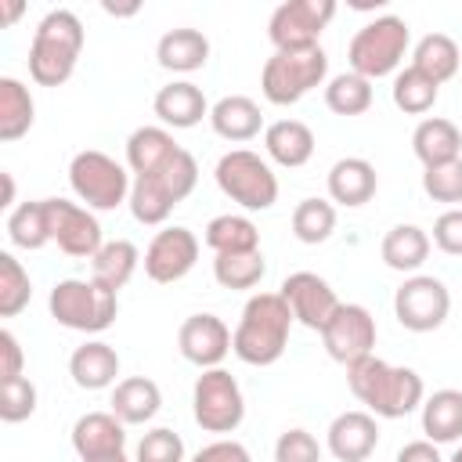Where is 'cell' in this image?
Returning <instances> with one entry per match:
<instances>
[{"mask_svg": "<svg viewBox=\"0 0 462 462\" xmlns=\"http://www.w3.org/2000/svg\"><path fill=\"white\" fill-rule=\"evenodd\" d=\"M346 383H350V393L379 419H404L422 404V393H426L422 375L415 368L390 365L375 354L346 365Z\"/></svg>", "mask_w": 462, "mask_h": 462, "instance_id": "cell-1", "label": "cell"}, {"mask_svg": "<svg viewBox=\"0 0 462 462\" xmlns=\"http://www.w3.org/2000/svg\"><path fill=\"white\" fill-rule=\"evenodd\" d=\"M292 310L282 300V292H256L242 307L238 328L231 332V350L245 365H274L285 346H289V328H292Z\"/></svg>", "mask_w": 462, "mask_h": 462, "instance_id": "cell-2", "label": "cell"}, {"mask_svg": "<svg viewBox=\"0 0 462 462\" xmlns=\"http://www.w3.org/2000/svg\"><path fill=\"white\" fill-rule=\"evenodd\" d=\"M83 40H87V32H83V22L76 18V11H69V7L47 11L32 32L29 76L40 87H61L79 61Z\"/></svg>", "mask_w": 462, "mask_h": 462, "instance_id": "cell-3", "label": "cell"}, {"mask_svg": "<svg viewBox=\"0 0 462 462\" xmlns=\"http://www.w3.org/2000/svg\"><path fill=\"white\" fill-rule=\"evenodd\" d=\"M328 76V54L318 47H296V51H274L263 61L260 87L271 105H296L314 87H321Z\"/></svg>", "mask_w": 462, "mask_h": 462, "instance_id": "cell-4", "label": "cell"}, {"mask_svg": "<svg viewBox=\"0 0 462 462\" xmlns=\"http://www.w3.org/2000/svg\"><path fill=\"white\" fill-rule=\"evenodd\" d=\"M411 43V32H408V22L397 18V14H379L372 22H365L350 47H346V58H350V72L365 76V79H379V76H390L397 72V65L404 61V51Z\"/></svg>", "mask_w": 462, "mask_h": 462, "instance_id": "cell-5", "label": "cell"}, {"mask_svg": "<svg viewBox=\"0 0 462 462\" xmlns=\"http://www.w3.org/2000/svg\"><path fill=\"white\" fill-rule=\"evenodd\" d=\"M51 318L65 328L76 332H105L116 314H119V300L112 289H101L97 282H83V278H65L51 289Z\"/></svg>", "mask_w": 462, "mask_h": 462, "instance_id": "cell-6", "label": "cell"}, {"mask_svg": "<svg viewBox=\"0 0 462 462\" xmlns=\"http://www.w3.org/2000/svg\"><path fill=\"white\" fill-rule=\"evenodd\" d=\"M213 177H217L220 191L231 202H238L242 209L260 213V209H271L278 202V177H274V170L267 166V159H260L249 148H235V152L220 155Z\"/></svg>", "mask_w": 462, "mask_h": 462, "instance_id": "cell-7", "label": "cell"}, {"mask_svg": "<svg viewBox=\"0 0 462 462\" xmlns=\"http://www.w3.org/2000/svg\"><path fill=\"white\" fill-rule=\"evenodd\" d=\"M69 184L87 209H116L119 202H130V173L123 162H116L105 152H76L69 162Z\"/></svg>", "mask_w": 462, "mask_h": 462, "instance_id": "cell-8", "label": "cell"}, {"mask_svg": "<svg viewBox=\"0 0 462 462\" xmlns=\"http://www.w3.org/2000/svg\"><path fill=\"white\" fill-rule=\"evenodd\" d=\"M191 411H195V422L206 433H231V430H238L242 419H245V397H242L238 379L231 372H224V368H206L195 379Z\"/></svg>", "mask_w": 462, "mask_h": 462, "instance_id": "cell-9", "label": "cell"}, {"mask_svg": "<svg viewBox=\"0 0 462 462\" xmlns=\"http://www.w3.org/2000/svg\"><path fill=\"white\" fill-rule=\"evenodd\" d=\"M336 14V0H285L274 7L267 22V36L274 51H296V47H318V36Z\"/></svg>", "mask_w": 462, "mask_h": 462, "instance_id": "cell-10", "label": "cell"}, {"mask_svg": "<svg viewBox=\"0 0 462 462\" xmlns=\"http://www.w3.org/2000/svg\"><path fill=\"white\" fill-rule=\"evenodd\" d=\"M451 310V292L433 274H411L393 296V314L408 332H433Z\"/></svg>", "mask_w": 462, "mask_h": 462, "instance_id": "cell-11", "label": "cell"}, {"mask_svg": "<svg viewBox=\"0 0 462 462\" xmlns=\"http://www.w3.org/2000/svg\"><path fill=\"white\" fill-rule=\"evenodd\" d=\"M43 206H47L51 242H58V249L69 253V256L94 260L97 249L105 245V242H101V224H97V217H94L87 206L69 202V199H43Z\"/></svg>", "mask_w": 462, "mask_h": 462, "instance_id": "cell-12", "label": "cell"}, {"mask_svg": "<svg viewBox=\"0 0 462 462\" xmlns=\"http://www.w3.org/2000/svg\"><path fill=\"white\" fill-rule=\"evenodd\" d=\"M321 343L332 361L354 365V361L368 357L375 346V318L361 303H339L336 314L321 328Z\"/></svg>", "mask_w": 462, "mask_h": 462, "instance_id": "cell-13", "label": "cell"}, {"mask_svg": "<svg viewBox=\"0 0 462 462\" xmlns=\"http://www.w3.org/2000/svg\"><path fill=\"white\" fill-rule=\"evenodd\" d=\"M199 260V238L188 227H162L144 249V274L159 285L180 282Z\"/></svg>", "mask_w": 462, "mask_h": 462, "instance_id": "cell-14", "label": "cell"}, {"mask_svg": "<svg viewBox=\"0 0 462 462\" xmlns=\"http://www.w3.org/2000/svg\"><path fill=\"white\" fill-rule=\"evenodd\" d=\"M282 300L289 303L292 318H296L300 325L314 328V332H321L325 321H328V318L336 314V307H339L336 289H332L321 274H314V271H296V274H289V278L282 282Z\"/></svg>", "mask_w": 462, "mask_h": 462, "instance_id": "cell-15", "label": "cell"}, {"mask_svg": "<svg viewBox=\"0 0 462 462\" xmlns=\"http://www.w3.org/2000/svg\"><path fill=\"white\" fill-rule=\"evenodd\" d=\"M177 346L184 354V361L206 368H220V361L231 350V328L217 318V314H191L180 321L177 332Z\"/></svg>", "mask_w": 462, "mask_h": 462, "instance_id": "cell-16", "label": "cell"}, {"mask_svg": "<svg viewBox=\"0 0 462 462\" xmlns=\"http://www.w3.org/2000/svg\"><path fill=\"white\" fill-rule=\"evenodd\" d=\"M379 444V426L372 411H343L328 426V451L339 462H365Z\"/></svg>", "mask_w": 462, "mask_h": 462, "instance_id": "cell-17", "label": "cell"}, {"mask_svg": "<svg viewBox=\"0 0 462 462\" xmlns=\"http://www.w3.org/2000/svg\"><path fill=\"white\" fill-rule=\"evenodd\" d=\"M180 144L166 126H137L126 137V166L134 177H152L177 159Z\"/></svg>", "mask_w": 462, "mask_h": 462, "instance_id": "cell-18", "label": "cell"}, {"mask_svg": "<svg viewBox=\"0 0 462 462\" xmlns=\"http://www.w3.org/2000/svg\"><path fill=\"white\" fill-rule=\"evenodd\" d=\"M123 444H126V433L112 411H87L72 426V448H76L79 462L116 455V451H123Z\"/></svg>", "mask_w": 462, "mask_h": 462, "instance_id": "cell-19", "label": "cell"}, {"mask_svg": "<svg viewBox=\"0 0 462 462\" xmlns=\"http://www.w3.org/2000/svg\"><path fill=\"white\" fill-rule=\"evenodd\" d=\"M411 152H415V159H419L426 170L444 166V162H455V159H462V134H458V126H455L451 119L430 116V119H422V123L415 126V134H411Z\"/></svg>", "mask_w": 462, "mask_h": 462, "instance_id": "cell-20", "label": "cell"}, {"mask_svg": "<svg viewBox=\"0 0 462 462\" xmlns=\"http://www.w3.org/2000/svg\"><path fill=\"white\" fill-rule=\"evenodd\" d=\"M375 188H379L375 166L361 155H346L328 170V199L339 206H350V209L365 206V202H372Z\"/></svg>", "mask_w": 462, "mask_h": 462, "instance_id": "cell-21", "label": "cell"}, {"mask_svg": "<svg viewBox=\"0 0 462 462\" xmlns=\"http://www.w3.org/2000/svg\"><path fill=\"white\" fill-rule=\"evenodd\" d=\"M155 116L173 126V130H188L195 123H202V116H209V105H206V94L188 83V79H173L166 87H159L155 94Z\"/></svg>", "mask_w": 462, "mask_h": 462, "instance_id": "cell-22", "label": "cell"}, {"mask_svg": "<svg viewBox=\"0 0 462 462\" xmlns=\"http://www.w3.org/2000/svg\"><path fill=\"white\" fill-rule=\"evenodd\" d=\"M69 375H72V383L79 390H105V386H112L116 375H119L116 346H108L101 339H90V343L76 346L72 357H69Z\"/></svg>", "mask_w": 462, "mask_h": 462, "instance_id": "cell-23", "label": "cell"}, {"mask_svg": "<svg viewBox=\"0 0 462 462\" xmlns=\"http://www.w3.org/2000/svg\"><path fill=\"white\" fill-rule=\"evenodd\" d=\"M209 123L224 141H253L263 126V112L245 94H227L209 108Z\"/></svg>", "mask_w": 462, "mask_h": 462, "instance_id": "cell-24", "label": "cell"}, {"mask_svg": "<svg viewBox=\"0 0 462 462\" xmlns=\"http://www.w3.org/2000/svg\"><path fill=\"white\" fill-rule=\"evenodd\" d=\"M159 404H162V393L144 375H130V379L116 383V390H112V415L123 426H144L148 419H155Z\"/></svg>", "mask_w": 462, "mask_h": 462, "instance_id": "cell-25", "label": "cell"}, {"mask_svg": "<svg viewBox=\"0 0 462 462\" xmlns=\"http://www.w3.org/2000/svg\"><path fill=\"white\" fill-rule=\"evenodd\" d=\"M263 148L278 166L296 170L314 155V134L300 119H278L263 130Z\"/></svg>", "mask_w": 462, "mask_h": 462, "instance_id": "cell-26", "label": "cell"}, {"mask_svg": "<svg viewBox=\"0 0 462 462\" xmlns=\"http://www.w3.org/2000/svg\"><path fill=\"white\" fill-rule=\"evenodd\" d=\"M155 58H159V65L170 69V72H195V69H202L206 58H209V40H206L199 29L180 25V29H170V32L159 36Z\"/></svg>", "mask_w": 462, "mask_h": 462, "instance_id": "cell-27", "label": "cell"}, {"mask_svg": "<svg viewBox=\"0 0 462 462\" xmlns=\"http://www.w3.org/2000/svg\"><path fill=\"white\" fill-rule=\"evenodd\" d=\"M422 433L433 444L462 437V390H437L422 401Z\"/></svg>", "mask_w": 462, "mask_h": 462, "instance_id": "cell-28", "label": "cell"}, {"mask_svg": "<svg viewBox=\"0 0 462 462\" xmlns=\"http://www.w3.org/2000/svg\"><path fill=\"white\" fill-rule=\"evenodd\" d=\"M36 119V101L29 87L14 76H0V141H18Z\"/></svg>", "mask_w": 462, "mask_h": 462, "instance_id": "cell-29", "label": "cell"}, {"mask_svg": "<svg viewBox=\"0 0 462 462\" xmlns=\"http://www.w3.org/2000/svg\"><path fill=\"white\" fill-rule=\"evenodd\" d=\"M137 260H141V253H137V245H134V242H126V238L105 242V245L97 249V256L90 260V282H97L101 289L119 292V289L134 278Z\"/></svg>", "mask_w": 462, "mask_h": 462, "instance_id": "cell-30", "label": "cell"}, {"mask_svg": "<svg viewBox=\"0 0 462 462\" xmlns=\"http://www.w3.org/2000/svg\"><path fill=\"white\" fill-rule=\"evenodd\" d=\"M379 253L393 271H419L430 256V235L419 224H397L383 235Z\"/></svg>", "mask_w": 462, "mask_h": 462, "instance_id": "cell-31", "label": "cell"}, {"mask_svg": "<svg viewBox=\"0 0 462 462\" xmlns=\"http://www.w3.org/2000/svg\"><path fill=\"white\" fill-rule=\"evenodd\" d=\"M411 65H415L419 72H426V76L440 87L444 79H451V76L462 69V54H458V43H455L448 32H426V36L415 43Z\"/></svg>", "mask_w": 462, "mask_h": 462, "instance_id": "cell-32", "label": "cell"}, {"mask_svg": "<svg viewBox=\"0 0 462 462\" xmlns=\"http://www.w3.org/2000/svg\"><path fill=\"white\" fill-rule=\"evenodd\" d=\"M206 245L217 256H224V253H256L260 249V231L249 217L224 213V217H213L206 224Z\"/></svg>", "mask_w": 462, "mask_h": 462, "instance_id": "cell-33", "label": "cell"}, {"mask_svg": "<svg viewBox=\"0 0 462 462\" xmlns=\"http://www.w3.org/2000/svg\"><path fill=\"white\" fill-rule=\"evenodd\" d=\"M7 238L18 245V249H43L51 242V227H47V206L43 199L36 202H22L7 213Z\"/></svg>", "mask_w": 462, "mask_h": 462, "instance_id": "cell-34", "label": "cell"}, {"mask_svg": "<svg viewBox=\"0 0 462 462\" xmlns=\"http://www.w3.org/2000/svg\"><path fill=\"white\" fill-rule=\"evenodd\" d=\"M437 94H440V87L415 65H408L393 76V105L408 116H426L437 105Z\"/></svg>", "mask_w": 462, "mask_h": 462, "instance_id": "cell-35", "label": "cell"}, {"mask_svg": "<svg viewBox=\"0 0 462 462\" xmlns=\"http://www.w3.org/2000/svg\"><path fill=\"white\" fill-rule=\"evenodd\" d=\"M325 105L336 116H361L372 108V79L357 76V72H339L328 79L325 87Z\"/></svg>", "mask_w": 462, "mask_h": 462, "instance_id": "cell-36", "label": "cell"}, {"mask_svg": "<svg viewBox=\"0 0 462 462\" xmlns=\"http://www.w3.org/2000/svg\"><path fill=\"white\" fill-rule=\"evenodd\" d=\"M173 195L162 188L159 177H134L130 188V213L137 224H166V217L173 213Z\"/></svg>", "mask_w": 462, "mask_h": 462, "instance_id": "cell-37", "label": "cell"}, {"mask_svg": "<svg viewBox=\"0 0 462 462\" xmlns=\"http://www.w3.org/2000/svg\"><path fill=\"white\" fill-rule=\"evenodd\" d=\"M336 231V206L325 199H303L292 209V235L303 245H318Z\"/></svg>", "mask_w": 462, "mask_h": 462, "instance_id": "cell-38", "label": "cell"}, {"mask_svg": "<svg viewBox=\"0 0 462 462\" xmlns=\"http://www.w3.org/2000/svg\"><path fill=\"white\" fill-rule=\"evenodd\" d=\"M267 274V263H263V253H224L213 260V278L224 285V289H253L260 285V278Z\"/></svg>", "mask_w": 462, "mask_h": 462, "instance_id": "cell-39", "label": "cell"}, {"mask_svg": "<svg viewBox=\"0 0 462 462\" xmlns=\"http://www.w3.org/2000/svg\"><path fill=\"white\" fill-rule=\"evenodd\" d=\"M32 300L29 271L14 260V253H0V318H14Z\"/></svg>", "mask_w": 462, "mask_h": 462, "instance_id": "cell-40", "label": "cell"}, {"mask_svg": "<svg viewBox=\"0 0 462 462\" xmlns=\"http://www.w3.org/2000/svg\"><path fill=\"white\" fill-rule=\"evenodd\" d=\"M134 462H184V440L170 426H155L141 437Z\"/></svg>", "mask_w": 462, "mask_h": 462, "instance_id": "cell-41", "label": "cell"}, {"mask_svg": "<svg viewBox=\"0 0 462 462\" xmlns=\"http://www.w3.org/2000/svg\"><path fill=\"white\" fill-rule=\"evenodd\" d=\"M32 411H36V386L25 375L0 383V419L4 422H25Z\"/></svg>", "mask_w": 462, "mask_h": 462, "instance_id": "cell-42", "label": "cell"}, {"mask_svg": "<svg viewBox=\"0 0 462 462\" xmlns=\"http://www.w3.org/2000/svg\"><path fill=\"white\" fill-rule=\"evenodd\" d=\"M152 177L162 180V188L173 195V202H184V199L195 191V184H199V162H195V155H191L188 148H180L177 159H173L166 170L152 173Z\"/></svg>", "mask_w": 462, "mask_h": 462, "instance_id": "cell-43", "label": "cell"}, {"mask_svg": "<svg viewBox=\"0 0 462 462\" xmlns=\"http://www.w3.org/2000/svg\"><path fill=\"white\" fill-rule=\"evenodd\" d=\"M422 191L433 202H451V209H455V202H462V159L426 170L422 173Z\"/></svg>", "mask_w": 462, "mask_h": 462, "instance_id": "cell-44", "label": "cell"}, {"mask_svg": "<svg viewBox=\"0 0 462 462\" xmlns=\"http://www.w3.org/2000/svg\"><path fill=\"white\" fill-rule=\"evenodd\" d=\"M274 462H321V444L307 430H285L274 444Z\"/></svg>", "mask_w": 462, "mask_h": 462, "instance_id": "cell-45", "label": "cell"}, {"mask_svg": "<svg viewBox=\"0 0 462 462\" xmlns=\"http://www.w3.org/2000/svg\"><path fill=\"white\" fill-rule=\"evenodd\" d=\"M433 242L437 249H444L448 256H462V206L444 209L433 220Z\"/></svg>", "mask_w": 462, "mask_h": 462, "instance_id": "cell-46", "label": "cell"}, {"mask_svg": "<svg viewBox=\"0 0 462 462\" xmlns=\"http://www.w3.org/2000/svg\"><path fill=\"white\" fill-rule=\"evenodd\" d=\"M191 462H253V458H249L245 444H238V440H213V444L199 448Z\"/></svg>", "mask_w": 462, "mask_h": 462, "instance_id": "cell-47", "label": "cell"}, {"mask_svg": "<svg viewBox=\"0 0 462 462\" xmlns=\"http://www.w3.org/2000/svg\"><path fill=\"white\" fill-rule=\"evenodd\" d=\"M0 383H7V379H18L22 375V343H18V336L11 332V328H4L0 332Z\"/></svg>", "mask_w": 462, "mask_h": 462, "instance_id": "cell-48", "label": "cell"}, {"mask_svg": "<svg viewBox=\"0 0 462 462\" xmlns=\"http://www.w3.org/2000/svg\"><path fill=\"white\" fill-rule=\"evenodd\" d=\"M397 462H444L433 440H411L397 451Z\"/></svg>", "mask_w": 462, "mask_h": 462, "instance_id": "cell-49", "label": "cell"}, {"mask_svg": "<svg viewBox=\"0 0 462 462\" xmlns=\"http://www.w3.org/2000/svg\"><path fill=\"white\" fill-rule=\"evenodd\" d=\"M25 11V4L22 0H11V4H0V14H4V25H11V22H18V14Z\"/></svg>", "mask_w": 462, "mask_h": 462, "instance_id": "cell-50", "label": "cell"}, {"mask_svg": "<svg viewBox=\"0 0 462 462\" xmlns=\"http://www.w3.org/2000/svg\"><path fill=\"white\" fill-rule=\"evenodd\" d=\"M0 180H4V199H0V206H4V209H11V202H14V180H11V173H7V170L0 173Z\"/></svg>", "mask_w": 462, "mask_h": 462, "instance_id": "cell-51", "label": "cell"}, {"mask_svg": "<svg viewBox=\"0 0 462 462\" xmlns=\"http://www.w3.org/2000/svg\"><path fill=\"white\" fill-rule=\"evenodd\" d=\"M105 11L119 18V14H134V11H137V4H126V7H116V4H105Z\"/></svg>", "mask_w": 462, "mask_h": 462, "instance_id": "cell-52", "label": "cell"}, {"mask_svg": "<svg viewBox=\"0 0 462 462\" xmlns=\"http://www.w3.org/2000/svg\"><path fill=\"white\" fill-rule=\"evenodd\" d=\"M87 462H130L126 451H116V455H101V458H87Z\"/></svg>", "mask_w": 462, "mask_h": 462, "instance_id": "cell-53", "label": "cell"}, {"mask_svg": "<svg viewBox=\"0 0 462 462\" xmlns=\"http://www.w3.org/2000/svg\"><path fill=\"white\" fill-rule=\"evenodd\" d=\"M451 462H462V448H458V451H455V455H451Z\"/></svg>", "mask_w": 462, "mask_h": 462, "instance_id": "cell-54", "label": "cell"}]
</instances>
